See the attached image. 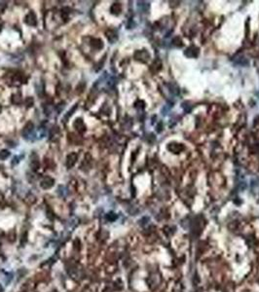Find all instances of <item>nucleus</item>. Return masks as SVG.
I'll return each mask as SVG.
<instances>
[{
	"label": "nucleus",
	"mask_w": 259,
	"mask_h": 292,
	"mask_svg": "<svg viewBox=\"0 0 259 292\" xmlns=\"http://www.w3.org/2000/svg\"><path fill=\"white\" fill-rule=\"evenodd\" d=\"M30 166H31V168H32L33 171H35V169L38 168H39V162H38V160H37V159H34V160L31 161Z\"/></svg>",
	"instance_id": "obj_9"
},
{
	"label": "nucleus",
	"mask_w": 259,
	"mask_h": 292,
	"mask_svg": "<svg viewBox=\"0 0 259 292\" xmlns=\"http://www.w3.org/2000/svg\"><path fill=\"white\" fill-rule=\"evenodd\" d=\"M77 158H78V155L76 153H70L67 156V158H66V166H67L68 168L73 166L75 165V163H76Z\"/></svg>",
	"instance_id": "obj_1"
},
{
	"label": "nucleus",
	"mask_w": 259,
	"mask_h": 292,
	"mask_svg": "<svg viewBox=\"0 0 259 292\" xmlns=\"http://www.w3.org/2000/svg\"><path fill=\"white\" fill-rule=\"evenodd\" d=\"M74 128H76L78 131H80V133H83V131L86 130V127H85V125H84V122L82 121V119H76L75 120Z\"/></svg>",
	"instance_id": "obj_3"
},
{
	"label": "nucleus",
	"mask_w": 259,
	"mask_h": 292,
	"mask_svg": "<svg viewBox=\"0 0 259 292\" xmlns=\"http://www.w3.org/2000/svg\"><path fill=\"white\" fill-rule=\"evenodd\" d=\"M9 156H10V152L8 150L0 151V160H6Z\"/></svg>",
	"instance_id": "obj_8"
},
{
	"label": "nucleus",
	"mask_w": 259,
	"mask_h": 292,
	"mask_svg": "<svg viewBox=\"0 0 259 292\" xmlns=\"http://www.w3.org/2000/svg\"><path fill=\"white\" fill-rule=\"evenodd\" d=\"M32 131H33V124L32 123H28V124L25 127L24 131H22V133H24V135L25 137H27L32 133Z\"/></svg>",
	"instance_id": "obj_4"
},
{
	"label": "nucleus",
	"mask_w": 259,
	"mask_h": 292,
	"mask_svg": "<svg viewBox=\"0 0 259 292\" xmlns=\"http://www.w3.org/2000/svg\"><path fill=\"white\" fill-rule=\"evenodd\" d=\"M2 30V25H1V23H0V32H1Z\"/></svg>",
	"instance_id": "obj_10"
},
{
	"label": "nucleus",
	"mask_w": 259,
	"mask_h": 292,
	"mask_svg": "<svg viewBox=\"0 0 259 292\" xmlns=\"http://www.w3.org/2000/svg\"><path fill=\"white\" fill-rule=\"evenodd\" d=\"M92 47L95 49H101L103 47V43L100 39H93L92 40Z\"/></svg>",
	"instance_id": "obj_6"
},
{
	"label": "nucleus",
	"mask_w": 259,
	"mask_h": 292,
	"mask_svg": "<svg viewBox=\"0 0 259 292\" xmlns=\"http://www.w3.org/2000/svg\"><path fill=\"white\" fill-rule=\"evenodd\" d=\"M53 183H54V180L52 179V178L50 177H46L44 180L42 181V183H41V185L43 188H50V187L53 185Z\"/></svg>",
	"instance_id": "obj_5"
},
{
	"label": "nucleus",
	"mask_w": 259,
	"mask_h": 292,
	"mask_svg": "<svg viewBox=\"0 0 259 292\" xmlns=\"http://www.w3.org/2000/svg\"><path fill=\"white\" fill-rule=\"evenodd\" d=\"M25 22L27 23L28 25H36V23H37V20H36V17H35V15H34L33 13H29L27 15V17H25Z\"/></svg>",
	"instance_id": "obj_2"
},
{
	"label": "nucleus",
	"mask_w": 259,
	"mask_h": 292,
	"mask_svg": "<svg viewBox=\"0 0 259 292\" xmlns=\"http://www.w3.org/2000/svg\"><path fill=\"white\" fill-rule=\"evenodd\" d=\"M121 11V5L119 3H114L111 7V13L112 14H119Z\"/></svg>",
	"instance_id": "obj_7"
}]
</instances>
